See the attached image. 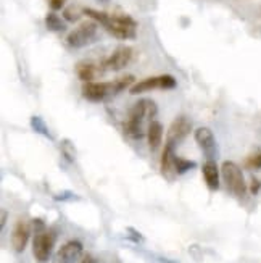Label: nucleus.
Wrapping results in <instances>:
<instances>
[{
    "label": "nucleus",
    "instance_id": "nucleus-1",
    "mask_svg": "<svg viewBox=\"0 0 261 263\" xmlns=\"http://www.w3.org/2000/svg\"><path fill=\"white\" fill-rule=\"evenodd\" d=\"M84 15L97 21L107 32L119 41L134 39L137 32V21L126 13H107L102 10L84 8Z\"/></svg>",
    "mask_w": 261,
    "mask_h": 263
},
{
    "label": "nucleus",
    "instance_id": "nucleus-2",
    "mask_svg": "<svg viewBox=\"0 0 261 263\" xmlns=\"http://www.w3.org/2000/svg\"><path fill=\"white\" fill-rule=\"evenodd\" d=\"M158 113V107L153 100L142 99L131 107L126 121L123 123V131L126 136H129L131 139L139 141L145 136L147 129L145 124L152 123Z\"/></svg>",
    "mask_w": 261,
    "mask_h": 263
},
{
    "label": "nucleus",
    "instance_id": "nucleus-3",
    "mask_svg": "<svg viewBox=\"0 0 261 263\" xmlns=\"http://www.w3.org/2000/svg\"><path fill=\"white\" fill-rule=\"evenodd\" d=\"M34 226V241H32V255L37 263H47L52 257L56 234L53 230H49L45 223L39 218L32 221Z\"/></svg>",
    "mask_w": 261,
    "mask_h": 263
},
{
    "label": "nucleus",
    "instance_id": "nucleus-4",
    "mask_svg": "<svg viewBox=\"0 0 261 263\" xmlns=\"http://www.w3.org/2000/svg\"><path fill=\"white\" fill-rule=\"evenodd\" d=\"M98 32V23L94 20H89L81 23L77 28H74L70 34L66 36V44L71 49H83L86 45L92 44L97 39Z\"/></svg>",
    "mask_w": 261,
    "mask_h": 263
},
{
    "label": "nucleus",
    "instance_id": "nucleus-5",
    "mask_svg": "<svg viewBox=\"0 0 261 263\" xmlns=\"http://www.w3.org/2000/svg\"><path fill=\"white\" fill-rule=\"evenodd\" d=\"M221 173H223V178L226 181L228 189L234 194L237 199H244L245 194H247V182H245V178H244L240 166L234 162H231V160H228V162L223 163Z\"/></svg>",
    "mask_w": 261,
    "mask_h": 263
},
{
    "label": "nucleus",
    "instance_id": "nucleus-6",
    "mask_svg": "<svg viewBox=\"0 0 261 263\" xmlns=\"http://www.w3.org/2000/svg\"><path fill=\"white\" fill-rule=\"evenodd\" d=\"M176 86H177V81L171 74H160V76L145 78L142 81L135 83L129 89V92L132 96H137V94H144V92H149V90H155V89L169 90V89H174Z\"/></svg>",
    "mask_w": 261,
    "mask_h": 263
},
{
    "label": "nucleus",
    "instance_id": "nucleus-7",
    "mask_svg": "<svg viewBox=\"0 0 261 263\" xmlns=\"http://www.w3.org/2000/svg\"><path fill=\"white\" fill-rule=\"evenodd\" d=\"M134 59V50L128 45H121L111 55H108L105 60H102L100 65L104 68V71H121L124 70Z\"/></svg>",
    "mask_w": 261,
    "mask_h": 263
},
{
    "label": "nucleus",
    "instance_id": "nucleus-8",
    "mask_svg": "<svg viewBox=\"0 0 261 263\" xmlns=\"http://www.w3.org/2000/svg\"><path fill=\"white\" fill-rule=\"evenodd\" d=\"M81 94L89 102H104L111 96H116L113 81H110V83H95V81L84 83L81 87Z\"/></svg>",
    "mask_w": 261,
    "mask_h": 263
},
{
    "label": "nucleus",
    "instance_id": "nucleus-9",
    "mask_svg": "<svg viewBox=\"0 0 261 263\" xmlns=\"http://www.w3.org/2000/svg\"><path fill=\"white\" fill-rule=\"evenodd\" d=\"M83 242L77 241V239H73V241L65 242L58 249V252L53 255L52 263H79L83 260Z\"/></svg>",
    "mask_w": 261,
    "mask_h": 263
},
{
    "label": "nucleus",
    "instance_id": "nucleus-10",
    "mask_svg": "<svg viewBox=\"0 0 261 263\" xmlns=\"http://www.w3.org/2000/svg\"><path fill=\"white\" fill-rule=\"evenodd\" d=\"M195 141H197L198 147L203 151V155L207 157V160L216 158L218 145H216V139H214V134L210 128L202 126V128L195 129Z\"/></svg>",
    "mask_w": 261,
    "mask_h": 263
},
{
    "label": "nucleus",
    "instance_id": "nucleus-11",
    "mask_svg": "<svg viewBox=\"0 0 261 263\" xmlns=\"http://www.w3.org/2000/svg\"><path fill=\"white\" fill-rule=\"evenodd\" d=\"M29 234H31L29 223L25 218H19L13 226V231H11V247H13L15 252L21 254L23 250L26 249L28 241H29Z\"/></svg>",
    "mask_w": 261,
    "mask_h": 263
},
{
    "label": "nucleus",
    "instance_id": "nucleus-12",
    "mask_svg": "<svg viewBox=\"0 0 261 263\" xmlns=\"http://www.w3.org/2000/svg\"><path fill=\"white\" fill-rule=\"evenodd\" d=\"M192 129V124L190 121L186 118V117H177L171 126L168 129V136H166V142L173 144V145H177L179 142H183L186 137L189 136Z\"/></svg>",
    "mask_w": 261,
    "mask_h": 263
},
{
    "label": "nucleus",
    "instance_id": "nucleus-13",
    "mask_svg": "<svg viewBox=\"0 0 261 263\" xmlns=\"http://www.w3.org/2000/svg\"><path fill=\"white\" fill-rule=\"evenodd\" d=\"M174 148L176 145L166 142L163 147V154H162V163H160V171L162 175L168 179L173 181L177 175L176 171V155H174Z\"/></svg>",
    "mask_w": 261,
    "mask_h": 263
},
{
    "label": "nucleus",
    "instance_id": "nucleus-14",
    "mask_svg": "<svg viewBox=\"0 0 261 263\" xmlns=\"http://www.w3.org/2000/svg\"><path fill=\"white\" fill-rule=\"evenodd\" d=\"M76 73H77V78L81 79L83 83L95 81L97 76L105 74L102 65L100 63H94V62H81V63H77L76 65Z\"/></svg>",
    "mask_w": 261,
    "mask_h": 263
},
{
    "label": "nucleus",
    "instance_id": "nucleus-15",
    "mask_svg": "<svg viewBox=\"0 0 261 263\" xmlns=\"http://www.w3.org/2000/svg\"><path fill=\"white\" fill-rule=\"evenodd\" d=\"M203 178L210 191H218L219 189V170L216 166L214 160H207V163L202 166Z\"/></svg>",
    "mask_w": 261,
    "mask_h": 263
},
{
    "label": "nucleus",
    "instance_id": "nucleus-16",
    "mask_svg": "<svg viewBox=\"0 0 261 263\" xmlns=\"http://www.w3.org/2000/svg\"><path fill=\"white\" fill-rule=\"evenodd\" d=\"M147 141H149V147L152 152L158 151V147L162 145V141H163V126L160 121L153 120L152 123H149V128H147Z\"/></svg>",
    "mask_w": 261,
    "mask_h": 263
},
{
    "label": "nucleus",
    "instance_id": "nucleus-17",
    "mask_svg": "<svg viewBox=\"0 0 261 263\" xmlns=\"http://www.w3.org/2000/svg\"><path fill=\"white\" fill-rule=\"evenodd\" d=\"M45 26L53 32H63L66 29V23L55 11H52V13H47V16H45Z\"/></svg>",
    "mask_w": 261,
    "mask_h": 263
},
{
    "label": "nucleus",
    "instance_id": "nucleus-18",
    "mask_svg": "<svg viewBox=\"0 0 261 263\" xmlns=\"http://www.w3.org/2000/svg\"><path fill=\"white\" fill-rule=\"evenodd\" d=\"M113 84H115V92L119 94L121 90H124V89H128V87L131 89L135 84V79H134L132 74H124V76L115 79V81H113Z\"/></svg>",
    "mask_w": 261,
    "mask_h": 263
},
{
    "label": "nucleus",
    "instance_id": "nucleus-19",
    "mask_svg": "<svg viewBox=\"0 0 261 263\" xmlns=\"http://www.w3.org/2000/svg\"><path fill=\"white\" fill-rule=\"evenodd\" d=\"M83 15H84V10L79 8L77 5H70V7H66L63 10V18L66 21H71V23L79 21V18H81Z\"/></svg>",
    "mask_w": 261,
    "mask_h": 263
},
{
    "label": "nucleus",
    "instance_id": "nucleus-20",
    "mask_svg": "<svg viewBox=\"0 0 261 263\" xmlns=\"http://www.w3.org/2000/svg\"><path fill=\"white\" fill-rule=\"evenodd\" d=\"M245 166L248 170H261V148H255V151L245 158Z\"/></svg>",
    "mask_w": 261,
    "mask_h": 263
},
{
    "label": "nucleus",
    "instance_id": "nucleus-21",
    "mask_svg": "<svg viewBox=\"0 0 261 263\" xmlns=\"http://www.w3.org/2000/svg\"><path fill=\"white\" fill-rule=\"evenodd\" d=\"M31 126H32V129L36 131V133L44 134L45 137H49V139H52V134H50L49 129H47V124H45V123L42 121L41 117H32V118H31Z\"/></svg>",
    "mask_w": 261,
    "mask_h": 263
},
{
    "label": "nucleus",
    "instance_id": "nucleus-22",
    "mask_svg": "<svg viewBox=\"0 0 261 263\" xmlns=\"http://www.w3.org/2000/svg\"><path fill=\"white\" fill-rule=\"evenodd\" d=\"M195 168V162H192V160H186V158H180V157H176V171L177 175H184L186 171Z\"/></svg>",
    "mask_w": 261,
    "mask_h": 263
},
{
    "label": "nucleus",
    "instance_id": "nucleus-23",
    "mask_svg": "<svg viewBox=\"0 0 261 263\" xmlns=\"http://www.w3.org/2000/svg\"><path fill=\"white\" fill-rule=\"evenodd\" d=\"M66 0H49V7L52 8V11H58L65 7Z\"/></svg>",
    "mask_w": 261,
    "mask_h": 263
},
{
    "label": "nucleus",
    "instance_id": "nucleus-24",
    "mask_svg": "<svg viewBox=\"0 0 261 263\" xmlns=\"http://www.w3.org/2000/svg\"><path fill=\"white\" fill-rule=\"evenodd\" d=\"M261 189V181L258 178H252V182H250V192L252 194H258Z\"/></svg>",
    "mask_w": 261,
    "mask_h": 263
},
{
    "label": "nucleus",
    "instance_id": "nucleus-25",
    "mask_svg": "<svg viewBox=\"0 0 261 263\" xmlns=\"http://www.w3.org/2000/svg\"><path fill=\"white\" fill-rule=\"evenodd\" d=\"M79 263H95V260H94V257H92V255H89V254H87V255H84V257H83V260L79 261Z\"/></svg>",
    "mask_w": 261,
    "mask_h": 263
},
{
    "label": "nucleus",
    "instance_id": "nucleus-26",
    "mask_svg": "<svg viewBox=\"0 0 261 263\" xmlns=\"http://www.w3.org/2000/svg\"><path fill=\"white\" fill-rule=\"evenodd\" d=\"M7 215H8V213H7V210H2V220H0V226H2V228L5 226V221H7Z\"/></svg>",
    "mask_w": 261,
    "mask_h": 263
},
{
    "label": "nucleus",
    "instance_id": "nucleus-27",
    "mask_svg": "<svg viewBox=\"0 0 261 263\" xmlns=\"http://www.w3.org/2000/svg\"><path fill=\"white\" fill-rule=\"evenodd\" d=\"M97 2H98L100 5H107V4L110 2V0H97Z\"/></svg>",
    "mask_w": 261,
    "mask_h": 263
},
{
    "label": "nucleus",
    "instance_id": "nucleus-28",
    "mask_svg": "<svg viewBox=\"0 0 261 263\" xmlns=\"http://www.w3.org/2000/svg\"><path fill=\"white\" fill-rule=\"evenodd\" d=\"M163 263H176V261H171V260H166V258H160Z\"/></svg>",
    "mask_w": 261,
    "mask_h": 263
}]
</instances>
